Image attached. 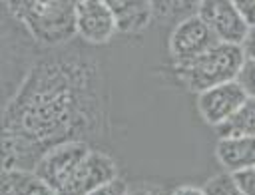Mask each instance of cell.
I'll return each instance as SVG.
<instances>
[{"instance_id": "cell-1", "label": "cell", "mask_w": 255, "mask_h": 195, "mask_svg": "<svg viewBox=\"0 0 255 195\" xmlns=\"http://www.w3.org/2000/svg\"><path fill=\"white\" fill-rule=\"evenodd\" d=\"M243 60H245V52L241 46H231V44L219 42L203 56H199L183 66H177V72L189 90L201 94L209 88L233 82L239 74Z\"/></svg>"}, {"instance_id": "cell-2", "label": "cell", "mask_w": 255, "mask_h": 195, "mask_svg": "<svg viewBox=\"0 0 255 195\" xmlns=\"http://www.w3.org/2000/svg\"><path fill=\"white\" fill-rule=\"evenodd\" d=\"M24 18L40 42H64L76 32V2H32L26 4Z\"/></svg>"}, {"instance_id": "cell-3", "label": "cell", "mask_w": 255, "mask_h": 195, "mask_svg": "<svg viewBox=\"0 0 255 195\" xmlns=\"http://www.w3.org/2000/svg\"><path fill=\"white\" fill-rule=\"evenodd\" d=\"M215 44H219L217 38L213 36L209 26L199 18V14L181 20L173 28L171 38H169V50L175 60V66H183L187 62L203 56Z\"/></svg>"}, {"instance_id": "cell-4", "label": "cell", "mask_w": 255, "mask_h": 195, "mask_svg": "<svg viewBox=\"0 0 255 195\" xmlns=\"http://www.w3.org/2000/svg\"><path fill=\"white\" fill-rule=\"evenodd\" d=\"M199 18L209 26L217 42L231 44V46H243L249 36V26L239 16L235 2L227 0H209L201 2L199 6Z\"/></svg>"}, {"instance_id": "cell-5", "label": "cell", "mask_w": 255, "mask_h": 195, "mask_svg": "<svg viewBox=\"0 0 255 195\" xmlns=\"http://www.w3.org/2000/svg\"><path fill=\"white\" fill-rule=\"evenodd\" d=\"M114 179H118L114 159L104 151L90 149V153L78 165L68 183L58 191V195H90Z\"/></svg>"}, {"instance_id": "cell-6", "label": "cell", "mask_w": 255, "mask_h": 195, "mask_svg": "<svg viewBox=\"0 0 255 195\" xmlns=\"http://www.w3.org/2000/svg\"><path fill=\"white\" fill-rule=\"evenodd\" d=\"M90 153V147L84 143H64L52 151H48L38 167L36 173L56 191H60L68 179L74 175V171L78 169V165L84 161V157Z\"/></svg>"}, {"instance_id": "cell-7", "label": "cell", "mask_w": 255, "mask_h": 195, "mask_svg": "<svg viewBox=\"0 0 255 195\" xmlns=\"http://www.w3.org/2000/svg\"><path fill=\"white\" fill-rule=\"evenodd\" d=\"M118 30L116 16L108 2L82 0L76 2V32L90 44L108 42Z\"/></svg>"}, {"instance_id": "cell-8", "label": "cell", "mask_w": 255, "mask_h": 195, "mask_svg": "<svg viewBox=\"0 0 255 195\" xmlns=\"http://www.w3.org/2000/svg\"><path fill=\"white\" fill-rule=\"evenodd\" d=\"M245 99H247L245 92L233 80V82H227V84H221V86L201 92L197 105H199V113L203 115V119L217 129L243 105Z\"/></svg>"}, {"instance_id": "cell-9", "label": "cell", "mask_w": 255, "mask_h": 195, "mask_svg": "<svg viewBox=\"0 0 255 195\" xmlns=\"http://www.w3.org/2000/svg\"><path fill=\"white\" fill-rule=\"evenodd\" d=\"M217 159L225 173L237 175L255 167V137H225L217 141Z\"/></svg>"}, {"instance_id": "cell-10", "label": "cell", "mask_w": 255, "mask_h": 195, "mask_svg": "<svg viewBox=\"0 0 255 195\" xmlns=\"http://www.w3.org/2000/svg\"><path fill=\"white\" fill-rule=\"evenodd\" d=\"M2 195H58L36 171H6L2 177Z\"/></svg>"}, {"instance_id": "cell-11", "label": "cell", "mask_w": 255, "mask_h": 195, "mask_svg": "<svg viewBox=\"0 0 255 195\" xmlns=\"http://www.w3.org/2000/svg\"><path fill=\"white\" fill-rule=\"evenodd\" d=\"M114 16H116V22H118V30H126V32H131V30H139L147 24L149 20V4L147 2H131V0H112L108 2Z\"/></svg>"}, {"instance_id": "cell-12", "label": "cell", "mask_w": 255, "mask_h": 195, "mask_svg": "<svg viewBox=\"0 0 255 195\" xmlns=\"http://www.w3.org/2000/svg\"><path fill=\"white\" fill-rule=\"evenodd\" d=\"M219 139L225 137H255V99L247 98L243 105L217 127Z\"/></svg>"}, {"instance_id": "cell-13", "label": "cell", "mask_w": 255, "mask_h": 195, "mask_svg": "<svg viewBox=\"0 0 255 195\" xmlns=\"http://www.w3.org/2000/svg\"><path fill=\"white\" fill-rule=\"evenodd\" d=\"M203 191H205V195H245L231 173H219V175L211 177L205 183Z\"/></svg>"}, {"instance_id": "cell-14", "label": "cell", "mask_w": 255, "mask_h": 195, "mask_svg": "<svg viewBox=\"0 0 255 195\" xmlns=\"http://www.w3.org/2000/svg\"><path fill=\"white\" fill-rule=\"evenodd\" d=\"M235 82L241 86V90L245 92L247 98L255 99V58H245L243 60Z\"/></svg>"}, {"instance_id": "cell-15", "label": "cell", "mask_w": 255, "mask_h": 195, "mask_svg": "<svg viewBox=\"0 0 255 195\" xmlns=\"http://www.w3.org/2000/svg\"><path fill=\"white\" fill-rule=\"evenodd\" d=\"M235 8L249 28H255V0H237Z\"/></svg>"}, {"instance_id": "cell-16", "label": "cell", "mask_w": 255, "mask_h": 195, "mask_svg": "<svg viewBox=\"0 0 255 195\" xmlns=\"http://www.w3.org/2000/svg\"><path fill=\"white\" fill-rule=\"evenodd\" d=\"M237 185L241 187V191L245 195H255V167L253 169H247V171H241L237 175H233Z\"/></svg>"}, {"instance_id": "cell-17", "label": "cell", "mask_w": 255, "mask_h": 195, "mask_svg": "<svg viewBox=\"0 0 255 195\" xmlns=\"http://www.w3.org/2000/svg\"><path fill=\"white\" fill-rule=\"evenodd\" d=\"M128 193H129V191H128L126 183H124L122 179H114L112 183H108V185L96 189V191L90 193V195H128Z\"/></svg>"}, {"instance_id": "cell-18", "label": "cell", "mask_w": 255, "mask_h": 195, "mask_svg": "<svg viewBox=\"0 0 255 195\" xmlns=\"http://www.w3.org/2000/svg\"><path fill=\"white\" fill-rule=\"evenodd\" d=\"M241 48L245 52V58H255V28L249 30V36H247V40Z\"/></svg>"}, {"instance_id": "cell-19", "label": "cell", "mask_w": 255, "mask_h": 195, "mask_svg": "<svg viewBox=\"0 0 255 195\" xmlns=\"http://www.w3.org/2000/svg\"><path fill=\"white\" fill-rule=\"evenodd\" d=\"M171 195H205V191L201 187H193V185H181L177 187Z\"/></svg>"}, {"instance_id": "cell-20", "label": "cell", "mask_w": 255, "mask_h": 195, "mask_svg": "<svg viewBox=\"0 0 255 195\" xmlns=\"http://www.w3.org/2000/svg\"><path fill=\"white\" fill-rule=\"evenodd\" d=\"M128 195H153V193H149V191H143V189H135V191H129Z\"/></svg>"}]
</instances>
